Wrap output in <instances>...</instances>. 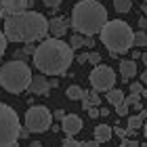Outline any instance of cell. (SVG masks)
Returning a JSON list of instances; mask_svg holds the SVG:
<instances>
[{"instance_id": "18", "label": "cell", "mask_w": 147, "mask_h": 147, "mask_svg": "<svg viewBox=\"0 0 147 147\" xmlns=\"http://www.w3.org/2000/svg\"><path fill=\"white\" fill-rule=\"evenodd\" d=\"M124 101L128 103V107H132L135 111H141V109H143V103H141V95H137V92H130L128 97H124Z\"/></svg>"}, {"instance_id": "31", "label": "cell", "mask_w": 147, "mask_h": 147, "mask_svg": "<svg viewBox=\"0 0 147 147\" xmlns=\"http://www.w3.org/2000/svg\"><path fill=\"white\" fill-rule=\"evenodd\" d=\"M86 111H88V116H90V118H99V109L95 107V105H92V107H88Z\"/></svg>"}, {"instance_id": "21", "label": "cell", "mask_w": 147, "mask_h": 147, "mask_svg": "<svg viewBox=\"0 0 147 147\" xmlns=\"http://www.w3.org/2000/svg\"><path fill=\"white\" fill-rule=\"evenodd\" d=\"M132 46H147V32H145V30L135 32V38H132Z\"/></svg>"}, {"instance_id": "23", "label": "cell", "mask_w": 147, "mask_h": 147, "mask_svg": "<svg viewBox=\"0 0 147 147\" xmlns=\"http://www.w3.org/2000/svg\"><path fill=\"white\" fill-rule=\"evenodd\" d=\"M128 111H130V107H128V103H126V101H122V103L116 105V113H118V116L126 118V116H128Z\"/></svg>"}, {"instance_id": "17", "label": "cell", "mask_w": 147, "mask_h": 147, "mask_svg": "<svg viewBox=\"0 0 147 147\" xmlns=\"http://www.w3.org/2000/svg\"><path fill=\"white\" fill-rule=\"evenodd\" d=\"M105 99H107V103H111L113 107H116L118 103L124 101V92L120 90V88H109L107 92H105Z\"/></svg>"}, {"instance_id": "25", "label": "cell", "mask_w": 147, "mask_h": 147, "mask_svg": "<svg viewBox=\"0 0 147 147\" xmlns=\"http://www.w3.org/2000/svg\"><path fill=\"white\" fill-rule=\"evenodd\" d=\"M42 4L46 6V9H59L61 0H42Z\"/></svg>"}, {"instance_id": "22", "label": "cell", "mask_w": 147, "mask_h": 147, "mask_svg": "<svg viewBox=\"0 0 147 147\" xmlns=\"http://www.w3.org/2000/svg\"><path fill=\"white\" fill-rule=\"evenodd\" d=\"M69 46H71L74 51L80 49V46H84V34H80V32L71 34V38H69Z\"/></svg>"}, {"instance_id": "1", "label": "cell", "mask_w": 147, "mask_h": 147, "mask_svg": "<svg viewBox=\"0 0 147 147\" xmlns=\"http://www.w3.org/2000/svg\"><path fill=\"white\" fill-rule=\"evenodd\" d=\"M32 55H34L36 69H40V74H44V76L61 78L67 74L69 65L74 63V49L55 36L40 40V46Z\"/></svg>"}, {"instance_id": "36", "label": "cell", "mask_w": 147, "mask_h": 147, "mask_svg": "<svg viewBox=\"0 0 147 147\" xmlns=\"http://www.w3.org/2000/svg\"><path fill=\"white\" fill-rule=\"evenodd\" d=\"M141 82H143V84H147V67H145V71L141 74Z\"/></svg>"}, {"instance_id": "16", "label": "cell", "mask_w": 147, "mask_h": 147, "mask_svg": "<svg viewBox=\"0 0 147 147\" xmlns=\"http://www.w3.org/2000/svg\"><path fill=\"white\" fill-rule=\"evenodd\" d=\"M111 135H113V130H111V126H107V124H99L95 128V141L97 143H107L111 139Z\"/></svg>"}, {"instance_id": "2", "label": "cell", "mask_w": 147, "mask_h": 147, "mask_svg": "<svg viewBox=\"0 0 147 147\" xmlns=\"http://www.w3.org/2000/svg\"><path fill=\"white\" fill-rule=\"evenodd\" d=\"M4 38L9 42H21V44H34L44 40L49 34V19L42 13L36 11H21L4 19Z\"/></svg>"}, {"instance_id": "42", "label": "cell", "mask_w": 147, "mask_h": 147, "mask_svg": "<svg viewBox=\"0 0 147 147\" xmlns=\"http://www.w3.org/2000/svg\"><path fill=\"white\" fill-rule=\"evenodd\" d=\"M145 2H147V0H145Z\"/></svg>"}, {"instance_id": "10", "label": "cell", "mask_w": 147, "mask_h": 147, "mask_svg": "<svg viewBox=\"0 0 147 147\" xmlns=\"http://www.w3.org/2000/svg\"><path fill=\"white\" fill-rule=\"evenodd\" d=\"M84 122L80 120V116H76V113H65L63 120H61V130L65 132L67 137H76L80 130H82Z\"/></svg>"}, {"instance_id": "35", "label": "cell", "mask_w": 147, "mask_h": 147, "mask_svg": "<svg viewBox=\"0 0 147 147\" xmlns=\"http://www.w3.org/2000/svg\"><path fill=\"white\" fill-rule=\"evenodd\" d=\"M86 61H88V53H84V55L78 57V63H86Z\"/></svg>"}, {"instance_id": "15", "label": "cell", "mask_w": 147, "mask_h": 147, "mask_svg": "<svg viewBox=\"0 0 147 147\" xmlns=\"http://www.w3.org/2000/svg\"><path fill=\"white\" fill-rule=\"evenodd\" d=\"M80 101H82V107L84 109H88V107H92V105H101V97H99V92L97 90H84V95H82V99H80Z\"/></svg>"}, {"instance_id": "32", "label": "cell", "mask_w": 147, "mask_h": 147, "mask_svg": "<svg viewBox=\"0 0 147 147\" xmlns=\"http://www.w3.org/2000/svg\"><path fill=\"white\" fill-rule=\"evenodd\" d=\"M63 116H65V111H61V109H57L55 113H53V120H59V122H61V120H63Z\"/></svg>"}, {"instance_id": "5", "label": "cell", "mask_w": 147, "mask_h": 147, "mask_svg": "<svg viewBox=\"0 0 147 147\" xmlns=\"http://www.w3.org/2000/svg\"><path fill=\"white\" fill-rule=\"evenodd\" d=\"M32 82V69L30 65L21 61V59H13V61H6L2 67H0V86L11 92V95H21V92L28 90V86Z\"/></svg>"}, {"instance_id": "26", "label": "cell", "mask_w": 147, "mask_h": 147, "mask_svg": "<svg viewBox=\"0 0 147 147\" xmlns=\"http://www.w3.org/2000/svg\"><path fill=\"white\" fill-rule=\"evenodd\" d=\"M111 130H113V135H116V137H120V139H124V137H126V128H122V126H118V124L113 126Z\"/></svg>"}, {"instance_id": "14", "label": "cell", "mask_w": 147, "mask_h": 147, "mask_svg": "<svg viewBox=\"0 0 147 147\" xmlns=\"http://www.w3.org/2000/svg\"><path fill=\"white\" fill-rule=\"evenodd\" d=\"M145 118H147V111H145V109L137 111V113H130V116H126V128H132V130L141 128L143 122H145Z\"/></svg>"}, {"instance_id": "33", "label": "cell", "mask_w": 147, "mask_h": 147, "mask_svg": "<svg viewBox=\"0 0 147 147\" xmlns=\"http://www.w3.org/2000/svg\"><path fill=\"white\" fill-rule=\"evenodd\" d=\"M84 44L88 46V49H92V46H95V38H92V36H86V38H84Z\"/></svg>"}, {"instance_id": "4", "label": "cell", "mask_w": 147, "mask_h": 147, "mask_svg": "<svg viewBox=\"0 0 147 147\" xmlns=\"http://www.w3.org/2000/svg\"><path fill=\"white\" fill-rule=\"evenodd\" d=\"M101 42L103 46L109 51V55L113 59H118L120 55H124V53H128L132 49V38H135V32H132V28L126 21H122V19H113V21H109L101 28Z\"/></svg>"}, {"instance_id": "12", "label": "cell", "mask_w": 147, "mask_h": 147, "mask_svg": "<svg viewBox=\"0 0 147 147\" xmlns=\"http://www.w3.org/2000/svg\"><path fill=\"white\" fill-rule=\"evenodd\" d=\"M49 34L55 38H63L67 34V19L65 17H53L49 21Z\"/></svg>"}, {"instance_id": "38", "label": "cell", "mask_w": 147, "mask_h": 147, "mask_svg": "<svg viewBox=\"0 0 147 147\" xmlns=\"http://www.w3.org/2000/svg\"><path fill=\"white\" fill-rule=\"evenodd\" d=\"M139 25H141V30H145V28H147V19H141V21H139Z\"/></svg>"}, {"instance_id": "41", "label": "cell", "mask_w": 147, "mask_h": 147, "mask_svg": "<svg viewBox=\"0 0 147 147\" xmlns=\"http://www.w3.org/2000/svg\"><path fill=\"white\" fill-rule=\"evenodd\" d=\"M141 99H147V88L143 86V90H141Z\"/></svg>"}, {"instance_id": "3", "label": "cell", "mask_w": 147, "mask_h": 147, "mask_svg": "<svg viewBox=\"0 0 147 147\" xmlns=\"http://www.w3.org/2000/svg\"><path fill=\"white\" fill-rule=\"evenodd\" d=\"M107 9L97 0H80L71 11V28L84 36H95L107 23Z\"/></svg>"}, {"instance_id": "30", "label": "cell", "mask_w": 147, "mask_h": 147, "mask_svg": "<svg viewBox=\"0 0 147 147\" xmlns=\"http://www.w3.org/2000/svg\"><path fill=\"white\" fill-rule=\"evenodd\" d=\"M137 145H139V143L132 141V139H126V137L122 139V147H137Z\"/></svg>"}, {"instance_id": "6", "label": "cell", "mask_w": 147, "mask_h": 147, "mask_svg": "<svg viewBox=\"0 0 147 147\" xmlns=\"http://www.w3.org/2000/svg\"><path fill=\"white\" fill-rule=\"evenodd\" d=\"M19 130H21V122H19L17 111L0 101V147L17 145Z\"/></svg>"}, {"instance_id": "7", "label": "cell", "mask_w": 147, "mask_h": 147, "mask_svg": "<svg viewBox=\"0 0 147 147\" xmlns=\"http://www.w3.org/2000/svg\"><path fill=\"white\" fill-rule=\"evenodd\" d=\"M25 128H28L32 135H40V132H46L53 124V113L44 107V105H34L25 111Z\"/></svg>"}, {"instance_id": "34", "label": "cell", "mask_w": 147, "mask_h": 147, "mask_svg": "<svg viewBox=\"0 0 147 147\" xmlns=\"http://www.w3.org/2000/svg\"><path fill=\"white\" fill-rule=\"evenodd\" d=\"M99 116L107 118V116H109V109H107V107H99Z\"/></svg>"}, {"instance_id": "20", "label": "cell", "mask_w": 147, "mask_h": 147, "mask_svg": "<svg viewBox=\"0 0 147 147\" xmlns=\"http://www.w3.org/2000/svg\"><path fill=\"white\" fill-rule=\"evenodd\" d=\"M113 9H116V13H128L132 9V2L130 0H113Z\"/></svg>"}, {"instance_id": "40", "label": "cell", "mask_w": 147, "mask_h": 147, "mask_svg": "<svg viewBox=\"0 0 147 147\" xmlns=\"http://www.w3.org/2000/svg\"><path fill=\"white\" fill-rule=\"evenodd\" d=\"M143 135H145V139H147V118H145V122H143Z\"/></svg>"}, {"instance_id": "19", "label": "cell", "mask_w": 147, "mask_h": 147, "mask_svg": "<svg viewBox=\"0 0 147 147\" xmlns=\"http://www.w3.org/2000/svg\"><path fill=\"white\" fill-rule=\"evenodd\" d=\"M84 95V90H82V86H78V84H71L67 86V99H71V101H80Z\"/></svg>"}, {"instance_id": "24", "label": "cell", "mask_w": 147, "mask_h": 147, "mask_svg": "<svg viewBox=\"0 0 147 147\" xmlns=\"http://www.w3.org/2000/svg\"><path fill=\"white\" fill-rule=\"evenodd\" d=\"M6 44H9V40L4 38V32H0V59H2L4 53H6Z\"/></svg>"}, {"instance_id": "11", "label": "cell", "mask_w": 147, "mask_h": 147, "mask_svg": "<svg viewBox=\"0 0 147 147\" xmlns=\"http://www.w3.org/2000/svg\"><path fill=\"white\" fill-rule=\"evenodd\" d=\"M30 92H34V95H46V92L51 90V82L46 80L44 74H40V76H32V82L28 86Z\"/></svg>"}, {"instance_id": "39", "label": "cell", "mask_w": 147, "mask_h": 147, "mask_svg": "<svg viewBox=\"0 0 147 147\" xmlns=\"http://www.w3.org/2000/svg\"><path fill=\"white\" fill-rule=\"evenodd\" d=\"M141 59H143V63H145V67H147V51L141 53Z\"/></svg>"}, {"instance_id": "28", "label": "cell", "mask_w": 147, "mask_h": 147, "mask_svg": "<svg viewBox=\"0 0 147 147\" xmlns=\"http://www.w3.org/2000/svg\"><path fill=\"white\" fill-rule=\"evenodd\" d=\"M63 145L65 147H80V145H82V143H80V141H76V139H63Z\"/></svg>"}, {"instance_id": "27", "label": "cell", "mask_w": 147, "mask_h": 147, "mask_svg": "<svg viewBox=\"0 0 147 147\" xmlns=\"http://www.w3.org/2000/svg\"><path fill=\"white\" fill-rule=\"evenodd\" d=\"M143 82H132L130 84V92H137V95H141V90H143Z\"/></svg>"}, {"instance_id": "29", "label": "cell", "mask_w": 147, "mask_h": 147, "mask_svg": "<svg viewBox=\"0 0 147 147\" xmlns=\"http://www.w3.org/2000/svg\"><path fill=\"white\" fill-rule=\"evenodd\" d=\"M88 61H90L92 65L101 63V55H99V53H88Z\"/></svg>"}, {"instance_id": "37", "label": "cell", "mask_w": 147, "mask_h": 147, "mask_svg": "<svg viewBox=\"0 0 147 147\" xmlns=\"http://www.w3.org/2000/svg\"><path fill=\"white\" fill-rule=\"evenodd\" d=\"M82 145H84V147H95V145H99V143H97V141H88V143H82Z\"/></svg>"}, {"instance_id": "8", "label": "cell", "mask_w": 147, "mask_h": 147, "mask_svg": "<svg viewBox=\"0 0 147 147\" xmlns=\"http://www.w3.org/2000/svg\"><path fill=\"white\" fill-rule=\"evenodd\" d=\"M88 80H90L92 90H97V92H107L109 88H113V84H116V71H113L109 65L97 63L95 67H92Z\"/></svg>"}, {"instance_id": "13", "label": "cell", "mask_w": 147, "mask_h": 147, "mask_svg": "<svg viewBox=\"0 0 147 147\" xmlns=\"http://www.w3.org/2000/svg\"><path fill=\"white\" fill-rule=\"evenodd\" d=\"M137 61L135 59H122L120 61V76H122L124 82H128V80H132L137 76Z\"/></svg>"}, {"instance_id": "9", "label": "cell", "mask_w": 147, "mask_h": 147, "mask_svg": "<svg viewBox=\"0 0 147 147\" xmlns=\"http://www.w3.org/2000/svg\"><path fill=\"white\" fill-rule=\"evenodd\" d=\"M30 0H0V17L6 19L15 13H21L28 9Z\"/></svg>"}]
</instances>
